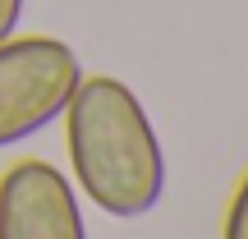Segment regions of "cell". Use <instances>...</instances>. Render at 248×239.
Returning a JSON list of instances; mask_svg holds the SVG:
<instances>
[{
  "mask_svg": "<svg viewBox=\"0 0 248 239\" xmlns=\"http://www.w3.org/2000/svg\"><path fill=\"white\" fill-rule=\"evenodd\" d=\"M74 184L110 221H138L166 198V152L138 92L110 74H83L64 106Z\"/></svg>",
  "mask_w": 248,
  "mask_h": 239,
  "instance_id": "1",
  "label": "cell"
},
{
  "mask_svg": "<svg viewBox=\"0 0 248 239\" xmlns=\"http://www.w3.org/2000/svg\"><path fill=\"white\" fill-rule=\"evenodd\" d=\"M83 64L60 37H5L0 42V147L37 138L64 115Z\"/></svg>",
  "mask_w": 248,
  "mask_h": 239,
  "instance_id": "2",
  "label": "cell"
},
{
  "mask_svg": "<svg viewBox=\"0 0 248 239\" xmlns=\"http://www.w3.org/2000/svg\"><path fill=\"white\" fill-rule=\"evenodd\" d=\"M0 239H88L78 193L51 161H18L0 175Z\"/></svg>",
  "mask_w": 248,
  "mask_h": 239,
  "instance_id": "3",
  "label": "cell"
},
{
  "mask_svg": "<svg viewBox=\"0 0 248 239\" xmlns=\"http://www.w3.org/2000/svg\"><path fill=\"white\" fill-rule=\"evenodd\" d=\"M221 239H248V170H244L239 184H234V198H230V207H225Z\"/></svg>",
  "mask_w": 248,
  "mask_h": 239,
  "instance_id": "4",
  "label": "cell"
},
{
  "mask_svg": "<svg viewBox=\"0 0 248 239\" xmlns=\"http://www.w3.org/2000/svg\"><path fill=\"white\" fill-rule=\"evenodd\" d=\"M23 5H28V0H0V42L18 32V18H23Z\"/></svg>",
  "mask_w": 248,
  "mask_h": 239,
  "instance_id": "5",
  "label": "cell"
}]
</instances>
